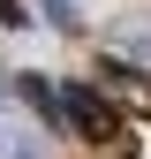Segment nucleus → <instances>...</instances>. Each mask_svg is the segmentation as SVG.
<instances>
[{
	"instance_id": "nucleus-1",
	"label": "nucleus",
	"mask_w": 151,
	"mask_h": 159,
	"mask_svg": "<svg viewBox=\"0 0 151 159\" xmlns=\"http://www.w3.org/2000/svg\"><path fill=\"white\" fill-rule=\"evenodd\" d=\"M53 106H61V121H76L91 144H106L113 159H128V152H136V144H128V129H121V114H113L91 84H61V91H53Z\"/></svg>"
},
{
	"instance_id": "nucleus-2",
	"label": "nucleus",
	"mask_w": 151,
	"mask_h": 159,
	"mask_svg": "<svg viewBox=\"0 0 151 159\" xmlns=\"http://www.w3.org/2000/svg\"><path fill=\"white\" fill-rule=\"evenodd\" d=\"M0 23H23V0H0Z\"/></svg>"
}]
</instances>
